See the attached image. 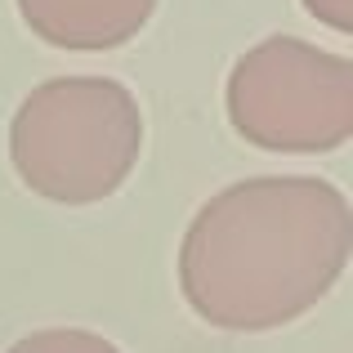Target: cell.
I'll return each mask as SVG.
<instances>
[{
  "instance_id": "5",
  "label": "cell",
  "mask_w": 353,
  "mask_h": 353,
  "mask_svg": "<svg viewBox=\"0 0 353 353\" xmlns=\"http://www.w3.org/2000/svg\"><path fill=\"white\" fill-rule=\"evenodd\" d=\"M5 353H121V345L85 327H45V331L14 340Z\"/></svg>"
},
{
  "instance_id": "6",
  "label": "cell",
  "mask_w": 353,
  "mask_h": 353,
  "mask_svg": "<svg viewBox=\"0 0 353 353\" xmlns=\"http://www.w3.org/2000/svg\"><path fill=\"white\" fill-rule=\"evenodd\" d=\"M304 14L318 18L322 27H331L336 36H349L353 32V0H300Z\"/></svg>"
},
{
  "instance_id": "3",
  "label": "cell",
  "mask_w": 353,
  "mask_h": 353,
  "mask_svg": "<svg viewBox=\"0 0 353 353\" xmlns=\"http://www.w3.org/2000/svg\"><path fill=\"white\" fill-rule=\"evenodd\" d=\"M224 112L259 152H336L353 139V59L300 36H264L228 72Z\"/></svg>"
},
{
  "instance_id": "4",
  "label": "cell",
  "mask_w": 353,
  "mask_h": 353,
  "mask_svg": "<svg viewBox=\"0 0 353 353\" xmlns=\"http://www.w3.org/2000/svg\"><path fill=\"white\" fill-rule=\"evenodd\" d=\"M36 41L72 54H103L130 45L157 14V0H14Z\"/></svg>"
},
{
  "instance_id": "1",
  "label": "cell",
  "mask_w": 353,
  "mask_h": 353,
  "mask_svg": "<svg viewBox=\"0 0 353 353\" xmlns=\"http://www.w3.org/2000/svg\"><path fill=\"white\" fill-rule=\"evenodd\" d=\"M353 255V206L318 174H259L201 201L179 241V295L206 327H291L318 309Z\"/></svg>"
},
{
  "instance_id": "2",
  "label": "cell",
  "mask_w": 353,
  "mask_h": 353,
  "mask_svg": "<svg viewBox=\"0 0 353 353\" xmlns=\"http://www.w3.org/2000/svg\"><path fill=\"white\" fill-rule=\"evenodd\" d=\"M143 157V108L112 77L41 81L9 117V161L27 192L94 206L125 188Z\"/></svg>"
}]
</instances>
